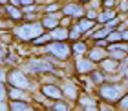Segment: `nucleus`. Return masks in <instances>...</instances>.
<instances>
[{
  "instance_id": "f257e3e1",
  "label": "nucleus",
  "mask_w": 128,
  "mask_h": 111,
  "mask_svg": "<svg viewBox=\"0 0 128 111\" xmlns=\"http://www.w3.org/2000/svg\"><path fill=\"white\" fill-rule=\"evenodd\" d=\"M42 29H44V24L40 26V24H24L22 27L16 29V37L22 38V40H33V38H37L42 35Z\"/></svg>"
},
{
  "instance_id": "f03ea898",
  "label": "nucleus",
  "mask_w": 128,
  "mask_h": 111,
  "mask_svg": "<svg viewBox=\"0 0 128 111\" xmlns=\"http://www.w3.org/2000/svg\"><path fill=\"white\" fill-rule=\"evenodd\" d=\"M48 53L57 56L59 60H66L68 55H70V48L66 44H62V42H53V44L48 46Z\"/></svg>"
},
{
  "instance_id": "7ed1b4c3",
  "label": "nucleus",
  "mask_w": 128,
  "mask_h": 111,
  "mask_svg": "<svg viewBox=\"0 0 128 111\" xmlns=\"http://www.w3.org/2000/svg\"><path fill=\"white\" fill-rule=\"evenodd\" d=\"M99 93H101V97L108 102H115V100L121 98V87L119 86H102L101 89H99Z\"/></svg>"
},
{
  "instance_id": "20e7f679",
  "label": "nucleus",
  "mask_w": 128,
  "mask_h": 111,
  "mask_svg": "<svg viewBox=\"0 0 128 111\" xmlns=\"http://www.w3.org/2000/svg\"><path fill=\"white\" fill-rule=\"evenodd\" d=\"M9 82H11V86L20 87V89H24V87H30L28 78H26L20 71H11V73H9Z\"/></svg>"
},
{
  "instance_id": "39448f33",
  "label": "nucleus",
  "mask_w": 128,
  "mask_h": 111,
  "mask_svg": "<svg viewBox=\"0 0 128 111\" xmlns=\"http://www.w3.org/2000/svg\"><path fill=\"white\" fill-rule=\"evenodd\" d=\"M42 93L46 97L50 98H55V100H59V98H62V93L57 86H42Z\"/></svg>"
},
{
  "instance_id": "423d86ee",
  "label": "nucleus",
  "mask_w": 128,
  "mask_h": 111,
  "mask_svg": "<svg viewBox=\"0 0 128 111\" xmlns=\"http://www.w3.org/2000/svg\"><path fill=\"white\" fill-rule=\"evenodd\" d=\"M28 67L31 69V71H51V66L48 62H42V60H33V62H30L28 64Z\"/></svg>"
},
{
  "instance_id": "0eeeda50",
  "label": "nucleus",
  "mask_w": 128,
  "mask_h": 111,
  "mask_svg": "<svg viewBox=\"0 0 128 111\" xmlns=\"http://www.w3.org/2000/svg\"><path fill=\"white\" fill-rule=\"evenodd\" d=\"M77 69H79V73H92V71H94V64H92V58H88V60L80 58V60L77 62Z\"/></svg>"
},
{
  "instance_id": "6e6552de",
  "label": "nucleus",
  "mask_w": 128,
  "mask_h": 111,
  "mask_svg": "<svg viewBox=\"0 0 128 111\" xmlns=\"http://www.w3.org/2000/svg\"><path fill=\"white\" fill-rule=\"evenodd\" d=\"M64 15H66V16H82L84 9H80L79 5H75V4H70V5L64 7Z\"/></svg>"
},
{
  "instance_id": "1a4fd4ad",
  "label": "nucleus",
  "mask_w": 128,
  "mask_h": 111,
  "mask_svg": "<svg viewBox=\"0 0 128 111\" xmlns=\"http://www.w3.org/2000/svg\"><path fill=\"white\" fill-rule=\"evenodd\" d=\"M92 60H104V56H106V51H104L101 46H97L95 49H92L90 51V55H88Z\"/></svg>"
},
{
  "instance_id": "9d476101",
  "label": "nucleus",
  "mask_w": 128,
  "mask_h": 111,
  "mask_svg": "<svg viewBox=\"0 0 128 111\" xmlns=\"http://www.w3.org/2000/svg\"><path fill=\"white\" fill-rule=\"evenodd\" d=\"M126 56V51L121 49V48H110V58H115V60H123V58Z\"/></svg>"
},
{
  "instance_id": "9b49d317",
  "label": "nucleus",
  "mask_w": 128,
  "mask_h": 111,
  "mask_svg": "<svg viewBox=\"0 0 128 111\" xmlns=\"http://www.w3.org/2000/svg\"><path fill=\"white\" fill-rule=\"evenodd\" d=\"M42 24L48 29H55L57 24H59V18H57V15H50V16H46V18L42 20Z\"/></svg>"
},
{
  "instance_id": "f8f14e48",
  "label": "nucleus",
  "mask_w": 128,
  "mask_h": 111,
  "mask_svg": "<svg viewBox=\"0 0 128 111\" xmlns=\"http://www.w3.org/2000/svg\"><path fill=\"white\" fill-rule=\"evenodd\" d=\"M101 66H102L104 71H115V69H117V60H115V58H112V60H102Z\"/></svg>"
},
{
  "instance_id": "ddd939ff",
  "label": "nucleus",
  "mask_w": 128,
  "mask_h": 111,
  "mask_svg": "<svg viewBox=\"0 0 128 111\" xmlns=\"http://www.w3.org/2000/svg\"><path fill=\"white\" fill-rule=\"evenodd\" d=\"M77 26L80 27V31L84 33V31H90V29L94 27L95 24H94V20H90V18H82V20H80V22H79Z\"/></svg>"
},
{
  "instance_id": "4468645a",
  "label": "nucleus",
  "mask_w": 128,
  "mask_h": 111,
  "mask_svg": "<svg viewBox=\"0 0 128 111\" xmlns=\"http://www.w3.org/2000/svg\"><path fill=\"white\" fill-rule=\"evenodd\" d=\"M9 97L13 98V100H26V98H28V97L24 95V93L18 91L16 87H11V89H9Z\"/></svg>"
},
{
  "instance_id": "2eb2a0df",
  "label": "nucleus",
  "mask_w": 128,
  "mask_h": 111,
  "mask_svg": "<svg viewBox=\"0 0 128 111\" xmlns=\"http://www.w3.org/2000/svg\"><path fill=\"white\" fill-rule=\"evenodd\" d=\"M68 37V31L66 29H62V27H59V29H53V35H51V38H55V40H64Z\"/></svg>"
},
{
  "instance_id": "dca6fc26",
  "label": "nucleus",
  "mask_w": 128,
  "mask_h": 111,
  "mask_svg": "<svg viewBox=\"0 0 128 111\" xmlns=\"http://www.w3.org/2000/svg\"><path fill=\"white\" fill-rule=\"evenodd\" d=\"M64 93H66L70 98H75V97H77V89H75V86H72L70 82L64 84Z\"/></svg>"
},
{
  "instance_id": "f3484780",
  "label": "nucleus",
  "mask_w": 128,
  "mask_h": 111,
  "mask_svg": "<svg viewBox=\"0 0 128 111\" xmlns=\"http://www.w3.org/2000/svg\"><path fill=\"white\" fill-rule=\"evenodd\" d=\"M106 40H108V42H117V40H123V33H117V31H110Z\"/></svg>"
},
{
  "instance_id": "a211bd4d",
  "label": "nucleus",
  "mask_w": 128,
  "mask_h": 111,
  "mask_svg": "<svg viewBox=\"0 0 128 111\" xmlns=\"http://www.w3.org/2000/svg\"><path fill=\"white\" fill-rule=\"evenodd\" d=\"M84 51H86V46L84 44H80V42L73 44V53L75 55H80V53H84Z\"/></svg>"
},
{
  "instance_id": "6ab92c4d",
  "label": "nucleus",
  "mask_w": 128,
  "mask_h": 111,
  "mask_svg": "<svg viewBox=\"0 0 128 111\" xmlns=\"http://www.w3.org/2000/svg\"><path fill=\"white\" fill-rule=\"evenodd\" d=\"M48 40H50V37H48V35H42V37L35 38V40H33V44H35V46H40V44H46Z\"/></svg>"
},
{
  "instance_id": "aec40b11",
  "label": "nucleus",
  "mask_w": 128,
  "mask_h": 111,
  "mask_svg": "<svg viewBox=\"0 0 128 111\" xmlns=\"http://www.w3.org/2000/svg\"><path fill=\"white\" fill-rule=\"evenodd\" d=\"M8 13H9L11 18H20V16H22V13H20V11H16L15 7H8Z\"/></svg>"
},
{
  "instance_id": "412c9836",
  "label": "nucleus",
  "mask_w": 128,
  "mask_h": 111,
  "mask_svg": "<svg viewBox=\"0 0 128 111\" xmlns=\"http://www.w3.org/2000/svg\"><path fill=\"white\" fill-rule=\"evenodd\" d=\"M92 78H94L95 82H104V77H102V73H99V71H92Z\"/></svg>"
},
{
  "instance_id": "4be33fe9",
  "label": "nucleus",
  "mask_w": 128,
  "mask_h": 111,
  "mask_svg": "<svg viewBox=\"0 0 128 111\" xmlns=\"http://www.w3.org/2000/svg\"><path fill=\"white\" fill-rule=\"evenodd\" d=\"M11 109H28V104H20V102H13L11 104Z\"/></svg>"
},
{
  "instance_id": "5701e85b",
  "label": "nucleus",
  "mask_w": 128,
  "mask_h": 111,
  "mask_svg": "<svg viewBox=\"0 0 128 111\" xmlns=\"http://www.w3.org/2000/svg\"><path fill=\"white\" fill-rule=\"evenodd\" d=\"M80 104H82V106H86V108H95V102H92L90 98H82V100H80Z\"/></svg>"
},
{
  "instance_id": "b1692460",
  "label": "nucleus",
  "mask_w": 128,
  "mask_h": 111,
  "mask_svg": "<svg viewBox=\"0 0 128 111\" xmlns=\"http://www.w3.org/2000/svg\"><path fill=\"white\" fill-rule=\"evenodd\" d=\"M112 16H114V13H104V15L99 16V22H104V20H108V18H112Z\"/></svg>"
},
{
  "instance_id": "393cba45",
  "label": "nucleus",
  "mask_w": 128,
  "mask_h": 111,
  "mask_svg": "<svg viewBox=\"0 0 128 111\" xmlns=\"http://www.w3.org/2000/svg\"><path fill=\"white\" fill-rule=\"evenodd\" d=\"M55 109H62V111H64V109H68V106H66V104H60V102H57V104H55Z\"/></svg>"
},
{
  "instance_id": "a878e982",
  "label": "nucleus",
  "mask_w": 128,
  "mask_h": 111,
  "mask_svg": "<svg viewBox=\"0 0 128 111\" xmlns=\"http://www.w3.org/2000/svg\"><path fill=\"white\" fill-rule=\"evenodd\" d=\"M117 24H119V20H117V18H115V20H110V22H108V27L112 29V27H115Z\"/></svg>"
},
{
  "instance_id": "bb28decb",
  "label": "nucleus",
  "mask_w": 128,
  "mask_h": 111,
  "mask_svg": "<svg viewBox=\"0 0 128 111\" xmlns=\"http://www.w3.org/2000/svg\"><path fill=\"white\" fill-rule=\"evenodd\" d=\"M57 9H59V5H57V4H51V5H48V9H46V11H50V13H51V11H57Z\"/></svg>"
},
{
  "instance_id": "cd10ccee",
  "label": "nucleus",
  "mask_w": 128,
  "mask_h": 111,
  "mask_svg": "<svg viewBox=\"0 0 128 111\" xmlns=\"http://www.w3.org/2000/svg\"><path fill=\"white\" fill-rule=\"evenodd\" d=\"M121 106H123V108H128V95L123 98V100H121Z\"/></svg>"
},
{
  "instance_id": "c85d7f7f",
  "label": "nucleus",
  "mask_w": 128,
  "mask_h": 111,
  "mask_svg": "<svg viewBox=\"0 0 128 111\" xmlns=\"http://www.w3.org/2000/svg\"><path fill=\"white\" fill-rule=\"evenodd\" d=\"M121 9H123V11H126V9H128V0H126V2H123V4H121Z\"/></svg>"
},
{
  "instance_id": "c756f323",
  "label": "nucleus",
  "mask_w": 128,
  "mask_h": 111,
  "mask_svg": "<svg viewBox=\"0 0 128 111\" xmlns=\"http://www.w3.org/2000/svg\"><path fill=\"white\" fill-rule=\"evenodd\" d=\"M20 2L24 4V5H31V4H33V0H20Z\"/></svg>"
},
{
  "instance_id": "7c9ffc66",
  "label": "nucleus",
  "mask_w": 128,
  "mask_h": 111,
  "mask_svg": "<svg viewBox=\"0 0 128 111\" xmlns=\"http://www.w3.org/2000/svg\"><path fill=\"white\" fill-rule=\"evenodd\" d=\"M123 40H128V31H124V33H123Z\"/></svg>"
},
{
  "instance_id": "2f4dec72",
  "label": "nucleus",
  "mask_w": 128,
  "mask_h": 111,
  "mask_svg": "<svg viewBox=\"0 0 128 111\" xmlns=\"http://www.w3.org/2000/svg\"><path fill=\"white\" fill-rule=\"evenodd\" d=\"M104 4H106V5H112V4H114V0H106Z\"/></svg>"
},
{
  "instance_id": "473e14b6",
  "label": "nucleus",
  "mask_w": 128,
  "mask_h": 111,
  "mask_svg": "<svg viewBox=\"0 0 128 111\" xmlns=\"http://www.w3.org/2000/svg\"><path fill=\"white\" fill-rule=\"evenodd\" d=\"M6 2H8V0H2V4H6Z\"/></svg>"
},
{
  "instance_id": "72a5a7b5",
  "label": "nucleus",
  "mask_w": 128,
  "mask_h": 111,
  "mask_svg": "<svg viewBox=\"0 0 128 111\" xmlns=\"http://www.w3.org/2000/svg\"><path fill=\"white\" fill-rule=\"evenodd\" d=\"M82 2H90V0H82Z\"/></svg>"
}]
</instances>
